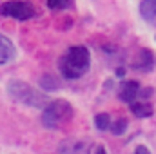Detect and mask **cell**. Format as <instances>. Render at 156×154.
<instances>
[{
    "label": "cell",
    "mask_w": 156,
    "mask_h": 154,
    "mask_svg": "<svg viewBox=\"0 0 156 154\" xmlns=\"http://www.w3.org/2000/svg\"><path fill=\"white\" fill-rule=\"evenodd\" d=\"M89 65H91V54H89L87 47H83V45L67 49V53L58 62V69H60L62 76L67 80H76V78L83 76L89 71Z\"/></svg>",
    "instance_id": "6da1fadb"
},
{
    "label": "cell",
    "mask_w": 156,
    "mask_h": 154,
    "mask_svg": "<svg viewBox=\"0 0 156 154\" xmlns=\"http://www.w3.org/2000/svg\"><path fill=\"white\" fill-rule=\"evenodd\" d=\"M7 94L15 102L29 105V107H44L45 109L49 105V100H47L45 94H42L40 91L33 89L29 83L20 82V80H11L7 83Z\"/></svg>",
    "instance_id": "7a4b0ae2"
},
{
    "label": "cell",
    "mask_w": 156,
    "mask_h": 154,
    "mask_svg": "<svg viewBox=\"0 0 156 154\" xmlns=\"http://www.w3.org/2000/svg\"><path fill=\"white\" fill-rule=\"evenodd\" d=\"M73 118V107L66 100H53L42 113V123L47 129H58Z\"/></svg>",
    "instance_id": "3957f363"
},
{
    "label": "cell",
    "mask_w": 156,
    "mask_h": 154,
    "mask_svg": "<svg viewBox=\"0 0 156 154\" xmlns=\"http://www.w3.org/2000/svg\"><path fill=\"white\" fill-rule=\"evenodd\" d=\"M0 15L11 16L15 20H29L35 16V7L26 0H9L0 5Z\"/></svg>",
    "instance_id": "277c9868"
},
{
    "label": "cell",
    "mask_w": 156,
    "mask_h": 154,
    "mask_svg": "<svg viewBox=\"0 0 156 154\" xmlns=\"http://www.w3.org/2000/svg\"><path fill=\"white\" fill-rule=\"evenodd\" d=\"M138 94H140V83L134 82V80L125 82L122 85V89H120V100L122 102H127V103H133Z\"/></svg>",
    "instance_id": "5b68a950"
},
{
    "label": "cell",
    "mask_w": 156,
    "mask_h": 154,
    "mask_svg": "<svg viewBox=\"0 0 156 154\" xmlns=\"http://www.w3.org/2000/svg\"><path fill=\"white\" fill-rule=\"evenodd\" d=\"M13 58H15V45L11 44L9 38L0 35V65L11 62Z\"/></svg>",
    "instance_id": "8992f818"
},
{
    "label": "cell",
    "mask_w": 156,
    "mask_h": 154,
    "mask_svg": "<svg viewBox=\"0 0 156 154\" xmlns=\"http://www.w3.org/2000/svg\"><path fill=\"white\" fill-rule=\"evenodd\" d=\"M131 111H133V114H136L138 118H149V116L153 114V105L151 103H147V102H133L131 103Z\"/></svg>",
    "instance_id": "52a82bcc"
},
{
    "label": "cell",
    "mask_w": 156,
    "mask_h": 154,
    "mask_svg": "<svg viewBox=\"0 0 156 154\" xmlns=\"http://www.w3.org/2000/svg\"><path fill=\"white\" fill-rule=\"evenodd\" d=\"M140 15L145 20H154L156 18V0H142V4H140Z\"/></svg>",
    "instance_id": "ba28073f"
},
{
    "label": "cell",
    "mask_w": 156,
    "mask_h": 154,
    "mask_svg": "<svg viewBox=\"0 0 156 154\" xmlns=\"http://www.w3.org/2000/svg\"><path fill=\"white\" fill-rule=\"evenodd\" d=\"M153 53L151 51H147V49H144L142 53H140V60L138 62H134V69H142V71H149L151 69V65H153Z\"/></svg>",
    "instance_id": "9c48e42d"
},
{
    "label": "cell",
    "mask_w": 156,
    "mask_h": 154,
    "mask_svg": "<svg viewBox=\"0 0 156 154\" xmlns=\"http://www.w3.org/2000/svg\"><path fill=\"white\" fill-rule=\"evenodd\" d=\"M94 125H96V129L98 131H107V129H111V116L107 114V113H100V114H96L94 118Z\"/></svg>",
    "instance_id": "30bf717a"
},
{
    "label": "cell",
    "mask_w": 156,
    "mask_h": 154,
    "mask_svg": "<svg viewBox=\"0 0 156 154\" xmlns=\"http://www.w3.org/2000/svg\"><path fill=\"white\" fill-rule=\"evenodd\" d=\"M125 129H127V120H125V118H120V120H116V121L111 125V132H113V134H116V136L123 134V132H125Z\"/></svg>",
    "instance_id": "8fae6325"
},
{
    "label": "cell",
    "mask_w": 156,
    "mask_h": 154,
    "mask_svg": "<svg viewBox=\"0 0 156 154\" xmlns=\"http://www.w3.org/2000/svg\"><path fill=\"white\" fill-rule=\"evenodd\" d=\"M47 5H49L51 9L58 11V9H66V7H69V5H71V0H47Z\"/></svg>",
    "instance_id": "7c38bea8"
},
{
    "label": "cell",
    "mask_w": 156,
    "mask_h": 154,
    "mask_svg": "<svg viewBox=\"0 0 156 154\" xmlns=\"http://www.w3.org/2000/svg\"><path fill=\"white\" fill-rule=\"evenodd\" d=\"M42 85H44L45 89H51V91L58 89V83L55 82V78H53V76H44V78H42Z\"/></svg>",
    "instance_id": "4fadbf2b"
},
{
    "label": "cell",
    "mask_w": 156,
    "mask_h": 154,
    "mask_svg": "<svg viewBox=\"0 0 156 154\" xmlns=\"http://www.w3.org/2000/svg\"><path fill=\"white\" fill-rule=\"evenodd\" d=\"M133 154H151V152L147 151V147H145V145H138V147H136V151H134Z\"/></svg>",
    "instance_id": "5bb4252c"
},
{
    "label": "cell",
    "mask_w": 156,
    "mask_h": 154,
    "mask_svg": "<svg viewBox=\"0 0 156 154\" xmlns=\"http://www.w3.org/2000/svg\"><path fill=\"white\" fill-rule=\"evenodd\" d=\"M96 154H107V152H105L104 147H98V149H96Z\"/></svg>",
    "instance_id": "9a60e30c"
}]
</instances>
